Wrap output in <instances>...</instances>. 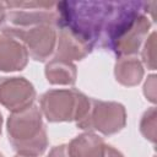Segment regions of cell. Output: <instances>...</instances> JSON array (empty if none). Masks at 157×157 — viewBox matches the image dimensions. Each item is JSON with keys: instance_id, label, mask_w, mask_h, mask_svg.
<instances>
[{"instance_id": "obj_8", "label": "cell", "mask_w": 157, "mask_h": 157, "mask_svg": "<svg viewBox=\"0 0 157 157\" xmlns=\"http://www.w3.org/2000/svg\"><path fill=\"white\" fill-rule=\"evenodd\" d=\"M36 90L25 77L0 78V104L11 113L20 112L33 104Z\"/></svg>"}, {"instance_id": "obj_4", "label": "cell", "mask_w": 157, "mask_h": 157, "mask_svg": "<svg viewBox=\"0 0 157 157\" xmlns=\"http://www.w3.org/2000/svg\"><path fill=\"white\" fill-rule=\"evenodd\" d=\"M40 112L48 121H80L90 107V97L77 91L49 90L40 97Z\"/></svg>"}, {"instance_id": "obj_10", "label": "cell", "mask_w": 157, "mask_h": 157, "mask_svg": "<svg viewBox=\"0 0 157 157\" xmlns=\"http://www.w3.org/2000/svg\"><path fill=\"white\" fill-rule=\"evenodd\" d=\"M29 54L26 47L16 38L0 32V71L11 72L23 70Z\"/></svg>"}, {"instance_id": "obj_9", "label": "cell", "mask_w": 157, "mask_h": 157, "mask_svg": "<svg viewBox=\"0 0 157 157\" xmlns=\"http://www.w3.org/2000/svg\"><path fill=\"white\" fill-rule=\"evenodd\" d=\"M92 49L93 45L82 36L67 27L59 28L54 58L72 63V60H82L86 58L92 52Z\"/></svg>"}, {"instance_id": "obj_1", "label": "cell", "mask_w": 157, "mask_h": 157, "mask_svg": "<svg viewBox=\"0 0 157 157\" xmlns=\"http://www.w3.org/2000/svg\"><path fill=\"white\" fill-rule=\"evenodd\" d=\"M150 27L147 2L113 1L99 47L113 52L119 58L130 56L139 52Z\"/></svg>"}, {"instance_id": "obj_6", "label": "cell", "mask_w": 157, "mask_h": 157, "mask_svg": "<svg viewBox=\"0 0 157 157\" xmlns=\"http://www.w3.org/2000/svg\"><path fill=\"white\" fill-rule=\"evenodd\" d=\"M126 124L125 107L118 102H105L90 98V107L83 118L76 123L77 128L113 135L123 130Z\"/></svg>"}, {"instance_id": "obj_14", "label": "cell", "mask_w": 157, "mask_h": 157, "mask_svg": "<svg viewBox=\"0 0 157 157\" xmlns=\"http://www.w3.org/2000/svg\"><path fill=\"white\" fill-rule=\"evenodd\" d=\"M156 108L151 107L147 109L140 121V131L145 139L151 142H156Z\"/></svg>"}, {"instance_id": "obj_7", "label": "cell", "mask_w": 157, "mask_h": 157, "mask_svg": "<svg viewBox=\"0 0 157 157\" xmlns=\"http://www.w3.org/2000/svg\"><path fill=\"white\" fill-rule=\"evenodd\" d=\"M1 32L18 39L26 47L29 56L37 61L48 59L56 45V27L49 23L23 27L2 26Z\"/></svg>"}, {"instance_id": "obj_17", "label": "cell", "mask_w": 157, "mask_h": 157, "mask_svg": "<svg viewBox=\"0 0 157 157\" xmlns=\"http://www.w3.org/2000/svg\"><path fill=\"white\" fill-rule=\"evenodd\" d=\"M48 157H70L69 151H67V145L54 146V147L49 151Z\"/></svg>"}, {"instance_id": "obj_11", "label": "cell", "mask_w": 157, "mask_h": 157, "mask_svg": "<svg viewBox=\"0 0 157 157\" xmlns=\"http://www.w3.org/2000/svg\"><path fill=\"white\" fill-rule=\"evenodd\" d=\"M105 146L101 136L87 131L74 137L67 145V151L70 157H104Z\"/></svg>"}, {"instance_id": "obj_19", "label": "cell", "mask_w": 157, "mask_h": 157, "mask_svg": "<svg viewBox=\"0 0 157 157\" xmlns=\"http://www.w3.org/2000/svg\"><path fill=\"white\" fill-rule=\"evenodd\" d=\"M5 17H6V6H5V1H0V26L4 25Z\"/></svg>"}, {"instance_id": "obj_18", "label": "cell", "mask_w": 157, "mask_h": 157, "mask_svg": "<svg viewBox=\"0 0 157 157\" xmlns=\"http://www.w3.org/2000/svg\"><path fill=\"white\" fill-rule=\"evenodd\" d=\"M104 157H124L123 153L120 151H118L117 148H114L110 145L105 146V152H104Z\"/></svg>"}, {"instance_id": "obj_12", "label": "cell", "mask_w": 157, "mask_h": 157, "mask_svg": "<svg viewBox=\"0 0 157 157\" xmlns=\"http://www.w3.org/2000/svg\"><path fill=\"white\" fill-rule=\"evenodd\" d=\"M115 80L126 87L139 85L144 77V66L135 56H120L114 66Z\"/></svg>"}, {"instance_id": "obj_13", "label": "cell", "mask_w": 157, "mask_h": 157, "mask_svg": "<svg viewBox=\"0 0 157 157\" xmlns=\"http://www.w3.org/2000/svg\"><path fill=\"white\" fill-rule=\"evenodd\" d=\"M45 77L52 85H66L71 86L76 82L77 70L76 65L71 61L53 58L45 65Z\"/></svg>"}, {"instance_id": "obj_20", "label": "cell", "mask_w": 157, "mask_h": 157, "mask_svg": "<svg viewBox=\"0 0 157 157\" xmlns=\"http://www.w3.org/2000/svg\"><path fill=\"white\" fill-rule=\"evenodd\" d=\"M1 126H2V117H1V113H0V134H1Z\"/></svg>"}, {"instance_id": "obj_3", "label": "cell", "mask_w": 157, "mask_h": 157, "mask_svg": "<svg viewBox=\"0 0 157 157\" xmlns=\"http://www.w3.org/2000/svg\"><path fill=\"white\" fill-rule=\"evenodd\" d=\"M6 130L12 148L18 155L38 157L48 147L47 129L40 109L32 104L26 109L11 113Z\"/></svg>"}, {"instance_id": "obj_22", "label": "cell", "mask_w": 157, "mask_h": 157, "mask_svg": "<svg viewBox=\"0 0 157 157\" xmlns=\"http://www.w3.org/2000/svg\"><path fill=\"white\" fill-rule=\"evenodd\" d=\"M0 157H2V155H1V153H0Z\"/></svg>"}, {"instance_id": "obj_5", "label": "cell", "mask_w": 157, "mask_h": 157, "mask_svg": "<svg viewBox=\"0 0 157 157\" xmlns=\"http://www.w3.org/2000/svg\"><path fill=\"white\" fill-rule=\"evenodd\" d=\"M6 17L2 26L23 27L49 23L59 27V2L53 1H5ZM1 26V27H2Z\"/></svg>"}, {"instance_id": "obj_21", "label": "cell", "mask_w": 157, "mask_h": 157, "mask_svg": "<svg viewBox=\"0 0 157 157\" xmlns=\"http://www.w3.org/2000/svg\"><path fill=\"white\" fill-rule=\"evenodd\" d=\"M15 157H34V156H25V155H18V153H17Z\"/></svg>"}, {"instance_id": "obj_2", "label": "cell", "mask_w": 157, "mask_h": 157, "mask_svg": "<svg viewBox=\"0 0 157 157\" xmlns=\"http://www.w3.org/2000/svg\"><path fill=\"white\" fill-rule=\"evenodd\" d=\"M113 1H61L59 27H67L93 47L99 45Z\"/></svg>"}, {"instance_id": "obj_16", "label": "cell", "mask_w": 157, "mask_h": 157, "mask_svg": "<svg viewBox=\"0 0 157 157\" xmlns=\"http://www.w3.org/2000/svg\"><path fill=\"white\" fill-rule=\"evenodd\" d=\"M144 94L150 102L156 103V75H150L147 77L144 85Z\"/></svg>"}, {"instance_id": "obj_15", "label": "cell", "mask_w": 157, "mask_h": 157, "mask_svg": "<svg viewBox=\"0 0 157 157\" xmlns=\"http://www.w3.org/2000/svg\"><path fill=\"white\" fill-rule=\"evenodd\" d=\"M142 61L147 66V69H156V32H152L145 42L142 49Z\"/></svg>"}]
</instances>
